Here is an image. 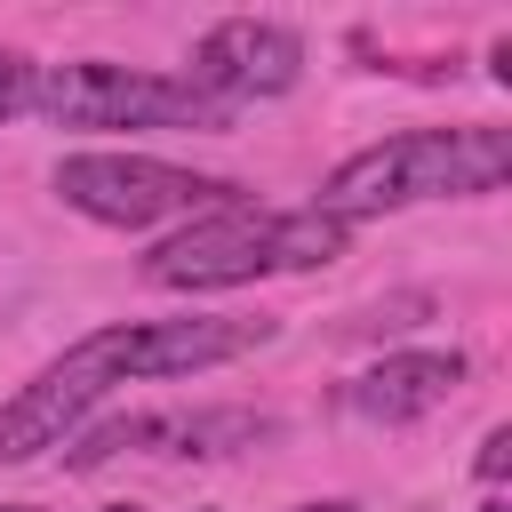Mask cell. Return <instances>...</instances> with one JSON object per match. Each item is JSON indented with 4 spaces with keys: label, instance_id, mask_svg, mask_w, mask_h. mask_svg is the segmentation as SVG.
Returning <instances> with one entry per match:
<instances>
[{
    "label": "cell",
    "instance_id": "obj_11",
    "mask_svg": "<svg viewBox=\"0 0 512 512\" xmlns=\"http://www.w3.org/2000/svg\"><path fill=\"white\" fill-rule=\"evenodd\" d=\"M480 512H512V504H504V496H488V504H480Z\"/></svg>",
    "mask_w": 512,
    "mask_h": 512
},
{
    "label": "cell",
    "instance_id": "obj_2",
    "mask_svg": "<svg viewBox=\"0 0 512 512\" xmlns=\"http://www.w3.org/2000/svg\"><path fill=\"white\" fill-rule=\"evenodd\" d=\"M512 176V128H408V136H384L368 152H352L328 184H320V216L352 224V216H384V208H408V200H472V192H496Z\"/></svg>",
    "mask_w": 512,
    "mask_h": 512
},
{
    "label": "cell",
    "instance_id": "obj_4",
    "mask_svg": "<svg viewBox=\"0 0 512 512\" xmlns=\"http://www.w3.org/2000/svg\"><path fill=\"white\" fill-rule=\"evenodd\" d=\"M32 104L56 128H224L232 112L184 80L160 72H128V64H48L32 80Z\"/></svg>",
    "mask_w": 512,
    "mask_h": 512
},
{
    "label": "cell",
    "instance_id": "obj_14",
    "mask_svg": "<svg viewBox=\"0 0 512 512\" xmlns=\"http://www.w3.org/2000/svg\"><path fill=\"white\" fill-rule=\"evenodd\" d=\"M104 512H144V504H104Z\"/></svg>",
    "mask_w": 512,
    "mask_h": 512
},
{
    "label": "cell",
    "instance_id": "obj_13",
    "mask_svg": "<svg viewBox=\"0 0 512 512\" xmlns=\"http://www.w3.org/2000/svg\"><path fill=\"white\" fill-rule=\"evenodd\" d=\"M0 512H40V504H0Z\"/></svg>",
    "mask_w": 512,
    "mask_h": 512
},
{
    "label": "cell",
    "instance_id": "obj_8",
    "mask_svg": "<svg viewBox=\"0 0 512 512\" xmlns=\"http://www.w3.org/2000/svg\"><path fill=\"white\" fill-rule=\"evenodd\" d=\"M424 312H432V296H392V304H376V312H360L352 328H360V336H384V328H416Z\"/></svg>",
    "mask_w": 512,
    "mask_h": 512
},
{
    "label": "cell",
    "instance_id": "obj_5",
    "mask_svg": "<svg viewBox=\"0 0 512 512\" xmlns=\"http://www.w3.org/2000/svg\"><path fill=\"white\" fill-rule=\"evenodd\" d=\"M56 192H64V208H80L96 224L144 232L160 216H192L208 200H232L240 184L200 176V168H168V160H144V152H72V160H56Z\"/></svg>",
    "mask_w": 512,
    "mask_h": 512
},
{
    "label": "cell",
    "instance_id": "obj_10",
    "mask_svg": "<svg viewBox=\"0 0 512 512\" xmlns=\"http://www.w3.org/2000/svg\"><path fill=\"white\" fill-rule=\"evenodd\" d=\"M472 472H480V480H504V472H512V432H504V424H496V432L480 440V456H472Z\"/></svg>",
    "mask_w": 512,
    "mask_h": 512
},
{
    "label": "cell",
    "instance_id": "obj_6",
    "mask_svg": "<svg viewBox=\"0 0 512 512\" xmlns=\"http://www.w3.org/2000/svg\"><path fill=\"white\" fill-rule=\"evenodd\" d=\"M296 64H304V40H296L288 24L224 16L216 32H200L184 88H200V96H216V104L232 112L240 96H280V88H296Z\"/></svg>",
    "mask_w": 512,
    "mask_h": 512
},
{
    "label": "cell",
    "instance_id": "obj_12",
    "mask_svg": "<svg viewBox=\"0 0 512 512\" xmlns=\"http://www.w3.org/2000/svg\"><path fill=\"white\" fill-rule=\"evenodd\" d=\"M304 512H352V504H304Z\"/></svg>",
    "mask_w": 512,
    "mask_h": 512
},
{
    "label": "cell",
    "instance_id": "obj_3",
    "mask_svg": "<svg viewBox=\"0 0 512 512\" xmlns=\"http://www.w3.org/2000/svg\"><path fill=\"white\" fill-rule=\"evenodd\" d=\"M352 240V224L320 216V208H224V216H200L184 224L176 240L152 248V280L160 288H240V280H264V272H312V264H336Z\"/></svg>",
    "mask_w": 512,
    "mask_h": 512
},
{
    "label": "cell",
    "instance_id": "obj_1",
    "mask_svg": "<svg viewBox=\"0 0 512 512\" xmlns=\"http://www.w3.org/2000/svg\"><path fill=\"white\" fill-rule=\"evenodd\" d=\"M272 320H232V312H192V320H128V328H96L80 336L56 368H40L8 408H0V464H24L40 448H56L112 384L128 376H184V368H216L248 344H264Z\"/></svg>",
    "mask_w": 512,
    "mask_h": 512
},
{
    "label": "cell",
    "instance_id": "obj_7",
    "mask_svg": "<svg viewBox=\"0 0 512 512\" xmlns=\"http://www.w3.org/2000/svg\"><path fill=\"white\" fill-rule=\"evenodd\" d=\"M456 384H464V360H456V352H392V360H376L368 376H352L344 400H352L360 416H376V424H408V416L440 408Z\"/></svg>",
    "mask_w": 512,
    "mask_h": 512
},
{
    "label": "cell",
    "instance_id": "obj_9",
    "mask_svg": "<svg viewBox=\"0 0 512 512\" xmlns=\"http://www.w3.org/2000/svg\"><path fill=\"white\" fill-rule=\"evenodd\" d=\"M24 104H32V64L0 48V120H8V112H24Z\"/></svg>",
    "mask_w": 512,
    "mask_h": 512
}]
</instances>
